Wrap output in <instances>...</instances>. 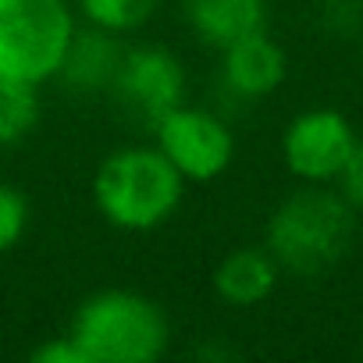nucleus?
Listing matches in <instances>:
<instances>
[{
    "mask_svg": "<svg viewBox=\"0 0 363 363\" xmlns=\"http://www.w3.org/2000/svg\"><path fill=\"white\" fill-rule=\"evenodd\" d=\"M356 128L335 107H306L281 132V164L296 182L335 186L356 150Z\"/></svg>",
    "mask_w": 363,
    "mask_h": 363,
    "instance_id": "obj_7",
    "label": "nucleus"
},
{
    "mask_svg": "<svg viewBox=\"0 0 363 363\" xmlns=\"http://www.w3.org/2000/svg\"><path fill=\"white\" fill-rule=\"evenodd\" d=\"M72 8H75L79 22L128 40L139 29L150 26V18L160 8V0H72Z\"/></svg>",
    "mask_w": 363,
    "mask_h": 363,
    "instance_id": "obj_13",
    "label": "nucleus"
},
{
    "mask_svg": "<svg viewBox=\"0 0 363 363\" xmlns=\"http://www.w3.org/2000/svg\"><path fill=\"white\" fill-rule=\"evenodd\" d=\"M29 359H33V363H89L86 352L79 349V342H75L68 331L43 338V342L29 352Z\"/></svg>",
    "mask_w": 363,
    "mask_h": 363,
    "instance_id": "obj_16",
    "label": "nucleus"
},
{
    "mask_svg": "<svg viewBox=\"0 0 363 363\" xmlns=\"http://www.w3.org/2000/svg\"><path fill=\"white\" fill-rule=\"evenodd\" d=\"M317 18L328 33L349 36L363 26V0H317Z\"/></svg>",
    "mask_w": 363,
    "mask_h": 363,
    "instance_id": "obj_15",
    "label": "nucleus"
},
{
    "mask_svg": "<svg viewBox=\"0 0 363 363\" xmlns=\"http://www.w3.org/2000/svg\"><path fill=\"white\" fill-rule=\"evenodd\" d=\"M125 47H128L125 36H114L107 29L79 22L54 82H61L75 96H107L118 79Z\"/></svg>",
    "mask_w": 363,
    "mask_h": 363,
    "instance_id": "obj_9",
    "label": "nucleus"
},
{
    "mask_svg": "<svg viewBox=\"0 0 363 363\" xmlns=\"http://www.w3.org/2000/svg\"><path fill=\"white\" fill-rule=\"evenodd\" d=\"M75 29L72 0H0V75L54 82Z\"/></svg>",
    "mask_w": 363,
    "mask_h": 363,
    "instance_id": "obj_4",
    "label": "nucleus"
},
{
    "mask_svg": "<svg viewBox=\"0 0 363 363\" xmlns=\"http://www.w3.org/2000/svg\"><path fill=\"white\" fill-rule=\"evenodd\" d=\"M43 86L22 82L0 75V150H15L22 146L43 118Z\"/></svg>",
    "mask_w": 363,
    "mask_h": 363,
    "instance_id": "obj_12",
    "label": "nucleus"
},
{
    "mask_svg": "<svg viewBox=\"0 0 363 363\" xmlns=\"http://www.w3.org/2000/svg\"><path fill=\"white\" fill-rule=\"evenodd\" d=\"M33 225V207L29 196L15 186V182H0V257L11 253Z\"/></svg>",
    "mask_w": 363,
    "mask_h": 363,
    "instance_id": "obj_14",
    "label": "nucleus"
},
{
    "mask_svg": "<svg viewBox=\"0 0 363 363\" xmlns=\"http://www.w3.org/2000/svg\"><path fill=\"white\" fill-rule=\"evenodd\" d=\"M182 18L193 40L211 50H225L228 43L267 29L271 4L267 0H182Z\"/></svg>",
    "mask_w": 363,
    "mask_h": 363,
    "instance_id": "obj_11",
    "label": "nucleus"
},
{
    "mask_svg": "<svg viewBox=\"0 0 363 363\" xmlns=\"http://www.w3.org/2000/svg\"><path fill=\"white\" fill-rule=\"evenodd\" d=\"M289 79V54L267 33H250L218 50V89L228 104H260L274 96Z\"/></svg>",
    "mask_w": 363,
    "mask_h": 363,
    "instance_id": "obj_8",
    "label": "nucleus"
},
{
    "mask_svg": "<svg viewBox=\"0 0 363 363\" xmlns=\"http://www.w3.org/2000/svg\"><path fill=\"white\" fill-rule=\"evenodd\" d=\"M89 363H157L171 349L167 310L135 289L89 292L68 324Z\"/></svg>",
    "mask_w": 363,
    "mask_h": 363,
    "instance_id": "obj_3",
    "label": "nucleus"
},
{
    "mask_svg": "<svg viewBox=\"0 0 363 363\" xmlns=\"http://www.w3.org/2000/svg\"><path fill=\"white\" fill-rule=\"evenodd\" d=\"M356 235V211L349 200L331 186H306L278 200L267 218L264 246L278 260L285 274L317 278L331 271L352 246Z\"/></svg>",
    "mask_w": 363,
    "mask_h": 363,
    "instance_id": "obj_2",
    "label": "nucleus"
},
{
    "mask_svg": "<svg viewBox=\"0 0 363 363\" xmlns=\"http://www.w3.org/2000/svg\"><path fill=\"white\" fill-rule=\"evenodd\" d=\"M182 200L186 178L157 150V143L118 146L93 171V207L114 232H157L182 211Z\"/></svg>",
    "mask_w": 363,
    "mask_h": 363,
    "instance_id": "obj_1",
    "label": "nucleus"
},
{
    "mask_svg": "<svg viewBox=\"0 0 363 363\" xmlns=\"http://www.w3.org/2000/svg\"><path fill=\"white\" fill-rule=\"evenodd\" d=\"M157 150L174 164L186 186H211L235 164V132L225 111L207 104H178L150 128Z\"/></svg>",
    "mask_w": 363,
    "mask_h": 363,
    "instance_id": "obj_5",
    "label": "nucleus"
},
{
    "mask_svg": "<svg viewBox=\"0 0 363 363\" xmlns=\"http://www.w3.org/2000/svg\"><path fill=\"white\" fill-rule=\"evenodd\" d=\"M281 267L278 260L271 257V250L260 242H246V246H235L228 250L218 264H214V274H211V289L214 296L232 306V310H253V306H264L278 281H281Z\"/></svg>",
    "mask_w": 363,
    "mask_h": 363,
    "instance_id": "obj_10",
    "label": "nucleus"
},
{
    "mask_svg": "<svg viewBox=\"0 0 363 363\" xmlns=\"http://www.w3.org/2000/svg\"><path fill=\"white\" fill-rule=\"evenodd\" d=\"M335 186H338V193L349 200L352 211H363V139H356V150H352L349 164L342 167V174H338Z\"/></svg>",
    "mask_w": 363,
    "mask_h": 363,
    "instance_id": "obj_17",
    "label": "nucleus"
},
{
    "mask_svg": "<svg viewBox=\"0 0 363 363\" xmlns=\"http://www.w3.org/2000/svg\"><path fill=\"white\" fill-rule=\"evenodd\" d=\"M107 96L114 100L121 118L139 128H153L167 111L189 100V72L164 43H128Z\"/></svg>",
    "mask_w": 363,
    "mask_h": 363,
    "instance_id": "obj_6",
    "label": "nucleus"
}]
</instances>
